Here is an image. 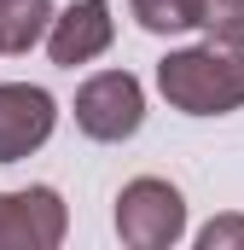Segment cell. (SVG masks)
<instances>
[{
  "mask_svg": "<svg viewBox=\"0 0 244 250\" xmlns=\"http://www.w3.org/2000/svg\"><path fill=\"white\" fill-rule=\"evenodd\" d=\"M157 93L186 117H227L244 105V29L209 35L203 47L169 53L157 64Z\"/></svg>",
  "mask_w": 244,
  "mask_h": 250,
  "instance_id": "cell-1",
  "label": "cell"
},
{
  "mask_svg": "<svg viewBox=\"0 0 244 250\" xmlns=\"http://www.w3.org/2000/svg\"><path fill=\"white\" fill-rule=\"evenodd\" d=\"M117 233L134 250H169L186 233V198L169 181H157V175L128 181L117 198Z\"/></svg>",
  "mask_w": 244,
  "mask_h": 250,
  "instance_id": "cell-2",
  "label": "cell"
},
{
  "mask_svg": "<svg viewBox=\"0 0 244 250\" xmlns=\"http://www.w3.org/2000/svg\"><path fill=\"white\" fill-rule=\"evenodd\" d=\"M140 123H145V87L128 70H99V76L81 82V93H76V128L87 140L117 146V140H134Z\"/></svg>",
  "mask_w": 244,
  "mask_h": 250,
  "instance_id": "cell-3",
  "label": "cell"
},
{
  "mask_svg": "<svg viewBox=\"0 0 244 250\" xmlns=\"http://www.w3.org/2000/svg\"><path fill=\"white\" fill-rule=\"evenodd\" d=\"M70 209L53 187L0 192V250H59Z\"/></svg>",
  "mask_w": 244,
  "mask_h": 250,
  "instance_id": "cell-4",
  "label": "cell"
},
{
  "mask_svg": "<svg viewBox=\"0 0 244 250\" xmlns=\"http://www.w3.org/2000/svg\"><path fill=\"white\" fill-rule=\"evenodd\" d=\"M59 123V105L47 87H29V82H0V163H18L29 151H41L53 140Z\"/></svg>",
  "mask_w": 244,
  "mask_h": 250,
  "instance_id": "cell-5",
  "label": "cell"
},
{
  "mask_svg": "<svg viewBox=\"0 0 244 250\" xmlns=\"http://www.w3.org/2000/svg\"><path fill=\"white\" fill-rule=\"evenodd\" d=\"M111 35H117L111 6H105V0H76L70 12H59V18L47 23V53H53L59 70H76V64L99 59V53L111 47Z\"/></svg>",
  "mask_w": 244,
  "mask_h": 250,
  "instance_id": "cell-6",
  "label": "cell"
},
{
  "mask_svg": "<svg viewBox=\"0 0 244 250\" xmlns=\"http://www.w3.org/2000/svg\"><path fill=\"white\" fill-rule=\"evenodd\" d=\"M140 29L175 35V29H203V35H239L244 0H128Z\"/></svg>",
  "mask_w": 244,
  "mask_h": 250,
  "instance_id": "cell-7",
  "label": "cell"
},
{
  "mask_svg": "<svg viewBox=\"0 0 244 250\" xmlns=\"http://www.w3.org/2000/svg\"><path fill=\"white\" fill-rule=\"evenodd\" d=\"M53 23V0H0V53H29Z\"/></svg>",
  "mask_w": 244,
  "mask_h": 250,
  "instance_id": "cell-8",
  "label": "cell"
},
{
  "mask_svg": "<svg viewBox=\"0 0 244 250\" xmlns=\"http://www.w3.org/2000/svg\"><path fill=\"white\" fill-rule=\"evenodd\" d=\"M198 245H203V250H244V215H221V221H209V227L198 233Z\"/></svg>",
  "mask_w": 244,
  "mask_h": 250,
  "instance_id": "cell-9",
  "label": "cell"
}]
</instances>
